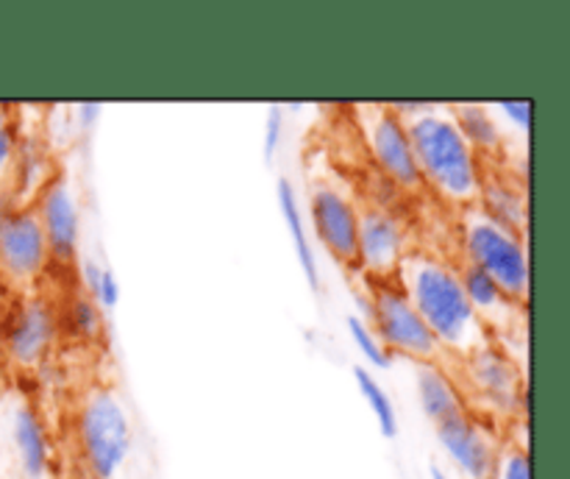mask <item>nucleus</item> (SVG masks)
I'll list each match as a JSON object with an SVG mask.
<instances>
[{
  "instance_id": "nucleus-1",
  "label": "nucleus",
  "mask_w": 570,
  "mask_h": 479,
  "mask_svg": "<svg viewBox=\"0 0 570 479\" xmlns=\"http://www.w3.org/2000/svg\"><path fill=\"white\" fill-rule=\"evenodd\" d=\"M395 284L404 290L443 351L468 356L490 343L488 326L479 321L476 310L468 301L460 271H454L449 262L423 251H406L395 273Z\"/></svg>"
},
{
  "instance_id": "nucleus-2",
  "label": "nucleus",
  "mask_w": 570,
  "mask_h": 479,
  "mask_svg": "<svg viewBox=\"0 0 570 479\" xmlns=\"http://www.w3.org/2000/svg\"><path fill=\"white\" fill-rule=\"evenodd\" d=\"M404 123L421 182L451 204L476 206L482 193L476 150L462 137L451 109L426 104Z\"/></svg>"
},
{
  "instance_id": "nucleus-3",
  "label": "nucleus",
  "mask_w": 570,
  "mask_h": 479,
  "mask_svg": "<svg viewBox=\"0 0 570 479\" xmlns=\"http://www.w3.org/2000/svg\"><path fill=\"white\" fill-rule=\"evenodd\" d=\"M76 432L92 479H117L134 446L131 418L120 395L109 388H95L78 410Z\"/></svg>"
},
{
  "instance_id": "nucleus-4",
  "label": "nucleus",
  "mask_w": 570,
  "mask_h": 479,
  "mask_svg": "<svg viewBox=\"0 0 570 479\" xmlns=\"http://www.w3.org/2000/svg\"><path fill=\"white\" fill-rule=\"evenodd\" d=\"M468 265L488 273L510 301L523 304L529 299V254L521 234L501 226L482 206H471L465 215Z\"/></svg>"
},
{
  "instance_id": "nucleus-5",
  "label": "nucleus",
  "mask_w": 570,
  "mask_h": 479,
  "mask_svg": "<svg viewBox=\"0 0 570 479\" xmlns=\"http://www.w3.org/2000/svg\"><path fill=\"white\" fill-rule=\"evenodd\" d=\"M367 310H371L373 321L371 329L376 332L379 343L390 354L410 356L417 365H423V362H440L443 349L434 340V334L429 332L423 317L415 312V306L410 304L404 290L395 284V278H390V282H373Z\"/></svg>"
},
{
  "instance_id": "nucleus-6",
  "label": "nucleus",
  "mask_w": 570,
  "mask_h": 479,
  "mask_svg": "<svg viewBox=\"0 0 570 479\" xmlns=\"http://www.w3.org/2000/svg\"><path fill=\"white\" fill-rule=\"evenodd\" d=\"M56 326V312L48 301L22 295L3 312V356L14 368L31 371L48 356Z\"/></svg>"
},
{
  "instance_id": "nucleus-7",
  "label": "nucleus",
  "mask_w": 570,
  "mask_h": 479,
  "mask_svg": "<svg viewBox=\"0 0 570 479\" xmlns=\"http://www.w3.org/2000/svg\"><path fill=\"white\" fill-rule=\"evenodd\" d=\"M50 260L33 206L9 209L0 217V276L11 284H31L42 276Z\"/></svg>"
},
{
  "instance_id": "nucleus-8",
  "label": "nucleus",
  "mask_w": 570,
  "mask_h": 479,
  "mask_svg": "<svg viewBox=\"0 0 570 479\" xmlns=\"http://www.w3.org/2000/svg\"><path fill=\"white\" fill-rule=\"evenodd\" d=\"M367 145L373 150V159L382 167L384 176L393 178V184L404 189L421 187V173H417L415 154H412L406 123L399 111L390 106H371L365 115Z\"/></svg>"
},
{
  "instance_id": "nucleus-9",
  "label": "nucleus",
  "mask_w": 570,
  "mask_h": 479,
  "mask_svg": "<svg viewBox=\"0 0 570 479\" xmlns=\"http://www.w3.org/2000/svg\"><path fill=\"white\" fill-rule=\"evenodd\" d=\"M312 223H315L317 240L326 245L328 254L345 267H354L360 260V212L345 198L340 189L315 187L312 193Z\"/></svg>"
},
{
  "instance_id": "nucleus-10",
  "label": "nucleus",
  "mask_w": 570,
  "mask_h": 479,
  "mask_svg": "<svg viewBox=\"0 0 570 479\" xmlns=\"http://www.w3.org/2000/svg\"><path fill=\"white\" fill-rule=\"evenodd\" d=\"M440 446L445 454L451 457L460 473L465 479H490L495 468V457H499V443L490 434L488 427L476 421L471 412H460V416L449 418V421L434 427Z\"/></svg>"
},
{
  "instance_id": "nucleus-11",
  "label": "nucleus",
  "mask_w": 570,
  "mask_h": 479,
  "mask_svg": "<svg viewBox=\"0 0 570 479\" xmlns=\"http://www.w3.org/2000/svg\"><path fill=\"white\" fill-rule=\"evenodd\" d=\"M360 260L376 282H390L399 273L401 260L406 256V228L393 212L367 209L360 215Z\"/></svg>"
},
{
  "instance_id": "nucleus-12",
  "label": "nucleus",
  "mask_w": 570,
  "mask_h": 479,
  "mask_svg": "<svg viewBox=\"0 0 570 479\" xmlns=\"http://www.w3.org/2000/svg\"><path fill=\"white\" fill-rule=\"evenodd\" d=\"M33 212L39 217L48 251L53 260L70 262L78 254V234H81V215H78V201L72 195L70 182L65 176L50 178L39 193Z\"/></svg>"
},
{
  "instance_id": "nucleus-13",
  "label": "nucleus",
  "mask_w": 570,
  "mask_h": 479,
  "mask_svg": "<svg viewBox=\"0 0 570 479\" xmlns=\"http://www.w3.org/2000/svg\"><path fill=\"white\" fill-rule=\"evenodd\" d=\"M468 360V379L476 388L479 399H488L490 404L499 410H510V407L521 404V373H518L515 362L495 349L493 343L482 345Z\"/></svg>"
},
{
  "instance_id": "nucleus-14",
  "label": "nucleus",
  "mask_w": 570,
  "mask_h": 479,
  "mask_svg": "<svg viewBox=\"0 0 570 479\" xmlns=\"http://www.w3.org/2000/svg\"><path fill=\"white\" fill-rule=\"evenodd\" d=\"M11 443L26 479H45L50 462V446L45 423L33 407H17L11 416Z\"/></svg>"
},
{
  "instance_id": "nucleus-15",
  "label": "nucleus",
  "mask_w": 570,
  "mask_h": 479,
  "mask_svg": "<svg viewBox=\"0 0 570 479\" xmlns=\"http://www.w3.org/2000/svg\"><path fill=\"white\" fill-rule=\"evenodd\" d=\"M462 287H465L468 301L476 310L479 321L490 329H507L510 326V317L515 315V310L521 304L510 301L504 295V290L493 282L484 271H479L476 265H465L460 271Z\"/></svg>"
},
{
  "instance_id": "nucleus-16",
  "label": "nucleus",
  "mask_w": 570,
  "mask_h": 479,
  "mask_svg": "<svg viewBox=\"0 0 570 479\" xmlns=\"http://www.w3.org/2000/svg\"><path fill=\"white\" fill-rule=\"evenodd\" d=\"M417 399H421L423 416L434 427L465 412L462 393L456 390L454 379L440 368V362H423V365H417Z\"/></svg>"
},
{
  "instance_id": "nucleus-17",
  "label": "nucleus",
  "mask_w": 570,
  "mask_h": 479,
  "mask_svg": "<svg viewBox=\"0 0 570 479\" xmlns=\"http://www.w3.org/2000/svg\"><path fill=\"white\" fill-rule=\"evenodd\" d=\"M276 198H278V209H282L284 223H287V228H289V237H293L295 256H298V265H301V271H304L306 284H309L312 290H321L323 287L321 267H317L315 248H312L309 237H306L304 215H301V206H298V193H295L293 182H289L287 176H278Z\"/></svg>"
},
{
  "instance_id": "nucleus-18",
  "label": "nucleus",
  "mask_w": 570,
  "mask_h": 479,
  "mask_svg": "<svg viewBox=\"0 0 570 479\" xmlns=\"http://www.w3.org/2000/svg\"><path fill=\"white\" fill-rule=\"evenodd\" d=\"M456 126H460L462 137L468 139L473 150H499L504 143V134H501L499 123L493 120L484 106L479 104H460L451 109Z\"/></svg>"
},
{
  "instance_id": "nucleus-19",
  "label": "nucleus",
  "mask_w": 570,
  "mask_h": 479,
  "mask_svg": "<svg viewBox=\"0 0 570 479\" xmlns=\"http://www.w3.org/2000/svg\"><path fill=\"white\" fill-rule=\"evenodd\" d=\"M354 377H356V384H360V393L365 395L367 407H371L373 416H376L382 434L387 440H393L395 434H399V412H395L393 399H390L387 390H384L382 384H379V379L373 377V373L367 371V368L356 365L354 368Z\"/></svg>"
},
{
  "instance_id": "nucleus-20",
  "label": "nucleus",
  "mask_w": 570,
  "mask_h": 479,
  "mask_svg": "<svg viewBox=\"0 0 570 479\" xmlns=\"http://www.w3.org/2000/svg\"><path fill=\"white\" fill-rule=\"evenodd\" d=\"M482 198H484V206H482L484 212H490V209H495L499 204H504V209H501L493 221H499L501 226H507V228H512V232L521 234L523 223H527V201H523V195L512 193L504 182H495V184H488V187H482L479 201Z\"/></svg>"
},
{
  "instance_id": "nucleus-21",
  "label": "nucleus",
  "mask_w": 570,
  "mask_h": 479,
  "mask_svg": "<svg viewBox=\"0 0 570 479\" xmlns=\"http://www.w3.org/2000/svg\"><path fill=\"white\" fill-rule=\"evenodd\" d=\"M345 326H348V334L351 340H354L356 349L362 351V356L365 360H371L373 368H390V362H393V354H390L387 349H384L382 343H379L376 332L371 329V323L365 321V317L360 315H348V321H345Z\"/></svg>"
},
{
  "instance_id": "nucleus-22",
  "label": "nucleus",
  "mask_w": 570,
  "mask_h": 479,
  "mask_svg": "<svg viewBox=\"0 0 570 479\" xmlns=\"http://www.w3.org/2000/svg\"><path fill=\"white\" fill-rule=\"evenodd\" d=\"M490 479H532V460L523 446H499Z\"/></svg>"
},
{
  "instance_id": "nucleus-23",
  "label": "nucleus",
  "mask_w": 570,
  "mask_h": 479,
  "mask_svg": "<svg viewBox=\"0 0 570 479\" xmlns=\"http://www.w3.org/2000/svg\"><path fill=\"white\" fill-rule=\"evenodd\" d=\"M67 315H70L72 326H76V332L81 338H95L100 332V326H104V310L89 295H76Z\"/></svg>"
},
{
  "instance_id": "nucleus-24",
  "label": "nucleus",
  "mask_w": 570,
  "mask_h": 479,
  "mask_svg": "<svg viewBox=\"0 0 570 479\" xmlns=\"http://www.w3.org/2000/svg\"><path fill=\"white\" fill-rule=\"evenodd\" d=\"M17 154V131H14V117H11L9 106H0V189L9 182L11 167H14Z\"/></svg>"
},
{
  "instance_id": "nucleus-25",
  "label": "nucleus",
  "mask_w": 570,
  "mask_h": 479,
  "mask_svg": "<svg viewBox=\"0 0 570 479\" xmlns=\"http://www.w3.org/2000/svg\"><path fill=\"white\" fill-rule=\"evenodd\" d=\"M284 139V106L273 104L267 109V120H265V159L273 162L276 159L278 148H282Z\"/></svg>"
},
{
  "instance_id": "nucleus-26",
  "label": "nucleus",
  "mask_w": 570,
  "mask_h": 479,
  "mask_svg": "<svg viewBox=\"0 0 570 479\" xmlns=\"http://www.w3.org/2000/svg\"><path fill=\"white\" fill-rule=\"evenodd\" d=\"M95 304L100 310H115L117 301H120V282H117L115 271L104 265V273H100V284H98V293H95Z\"/></svg>"
},
{
  "instance_id": "nucleus-27",
  "label": "nucleus",
  "mask_w": 570,
  "mask_h": 479,
  "mask_svg": "<svg viewBox=\"0 0 570 479\" xmlns=\"http://www.w3.org/2000/svg\"><path fill=\"white\" fill-rule=\"evenodd\" d=\"M499 109L510 117L512 123H518L521 128L532 126V100H501Z\"/></svg>"
},
{
  "instance_id": "nucleus-28",
  "label": "nucleus",
  "mask_w": 570,
  "mask_h": 479,
  "mask_svg": "<svg viewBox=\"0 0 570 479\" xmlns=\"http://www.w3.org/2000/svg\"><path fill=\"white\" fill-rule=\"evenodd\" d=\"M76 115H78V123H81L83 128H89V126H95V123H98L100 115H104V106H100V104H78Z\"/></svg>"
},
{
  "instance_id": "nucleus-29",
  "label": "nucleus",
  "mask_w": 570,
  "mask_h": 479,
  "mask_svg": "<svg viewBox=\"0 0 570 479\" xmlns=\"http://www.w3.org/2000/svg\"><path fill=\"white\" fill-rule=\"evenodd\" d=\"M429 477H432V479H449V477H445L443 468L438 466V462H432V466H429Z\"/></svg>"
},
{
  "instance_id": "nucleus-30",
  "label": "nucleus",
  "mask_w": 570,
  "mask_h": 479,
  "mask_svg": "<svg viewBox=\"0 0 570 479\" xmlns=\"http://www.w3.org/2000/svg\"><path fill=\"white\" fill-rule=\"evenodd\" d=\"M0 360H3V310H0Z\"/></svg>"
}]
</instances>
